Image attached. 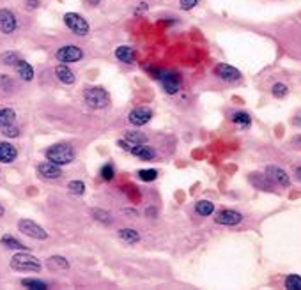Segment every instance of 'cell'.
I'll list each match as a JSON object with an SVG mask.
<instances>
[{"label": "cell", "mask_w": 301, "mask_h": 290, "mask_svg": "<svg viewBox=\"0 0 301 290\" xmlns=\"http://www.w3.org/2000/svg\"><path fill=\"white\" fill-rule=\"evenodd\" d=\"M75 149L68 143H57L51 145L50 149L46 151V160L51 161V163L58 165V167H64V165H69L73 160H75Z\"/></svg>", "instance_id": "obj_1"}, {"label": "cell", "mask_w": 301, "mask_h": 290, "mask_svg": "<svg viewBox=\"0 0 301 290\" xmlns=\"http://www.w3.org/2000/svg\"><path fill=\"white\" fill-rule=\"evenodd\" d=\"M11 269L20 272H39L41 271V262L30 253H16L11 258Z\"/></svg>", "instance_id": "obj_2"}, {"label": "cell", "mask_w": 301, "mask_h": 290, "mask_svg": "<svg viewBox=\"0 0 301 290\" xmlns=\"http://www.w3.org/2000/svg\"><path fill=\"white\" fill-rule=\"evenodd\" d=\"M84 99L91 108L101 110L110 105V94L103 87H91L84 92Z\"/></svg>", "instance_id": "obj_3"}, {"label": "cell", "mask_w": 301, "mask_h": 290, "mask_svg": "<svg viewBox=\"0 0 301 290\" xmlns=\"http://www.w3.org/2000/svg\"><path fill=\"white\" fill-rule=\"evenodd\" d=\"M64 23L73 34H77V36H80V37L87 36L89 30H91L87 20H85L82 15H78V13H66Z\"/></svg>", "instance_id": "obj_4"}, {"label": "cell", "mask_w": 301, "mask_h": 290, "mask_svg": "<svg viewBox=\"0 0 301 290\" xmlns=\"http://www.w3.org/2000/svg\"><path fill=\"white\" fill-rule=\"evenodd\" d=\"M55 57L61 64H75V62H80L84 58V51L77 44H66V46L58 48Z\"/></svg>", "instance_id": "obj_5"}, {"label": "cell", "mask_w": 301, "mask_h": 290, "mask_svg": "<svg viewBox=\"0 0 301 290\" xmlns=\"http://www.w3.org/2000/svg\"><path fill=\"white\" fill-rule=\"evenodd\" d=\"M18 230L22 234H25V236H29V237H32V239H36V241L48 239V232H46V230H44L41 225H37L36 222H32V220H20Z\"/></svg>", "instance_id": "obj_6"}, {"label": "cell", "mask_w": 301, "mask_h": 290, "mask_svg": "<svg viewBox=\"0 0 301 290\" xmlns=\"http://www.w3.org/2000/svg\"><path fill=\"white\" fill-rule=\"evenodd\" d=\"M158 80L161 82L167 94H177L181 89V77L174 71H160L158 72Z\"/></svg>", "instance_id": "obj_7"}, {"label": "cell", "mask_w": 301, "mask_h": 290, "mask_svg": "<svg viewBox=\"0 0 301 290\" xmlns=\"http://www.w3.org/2000/svg\"><path fill=\"white\" fill-rule=\"evenodd\" d=\"M153 119V110L147 108V106H137L130 112L128 115V120H130L133 126H144L149 120Z\"/></svg>", "instance_id": "obj_8"}, {"label": "cell", "mask_w": 301, "mask_h": 290, "mask_svg": "<svg viewBox=\"0 0 301 290\" xmlns=\"http://www.w3.org/2000/svg\"><path fill=\"white\" fill-rule=\"evenodd\" d=\"M214 222H216L218 225L234 227V225H237V223L243 222V216H241L239 212H236V210H232V209H223L216 214Z\"/></svg>", "instance_id": "obj_9"}, {"label": "cell", "mask_w": 301, "mask_h": 290, "mask_svg": "<svg viewBox=\"0 0 301 290\" xmlns=\"http://www.w3.org/2000/svg\"><path fill=\"white\" fill-rule=\"evenodd\" d=\"M214 75H216L218 78H221L223 82H237L241 78L239 69L232 67V65L229 64H218L216 67H214Z\"/></svg>", "instance_id": "obj_10"}, {"label": "cell", "mask_w": 301, "mask_h": 290, "mask_svg": "<svg viewBox=\"0 0 301 290\" xmlns=\"http://www.w3.org/2000/svg\"><path fill=\"white\" fill-rule=\"evenodd\" d=\"M16 18L9 9H0V32L9 36L16 30Z\"/></svg>", "instance_id": "obj_11"}, {"label": "cell", "mask_w": 301, "mask_h": 290, "mask_svg": "<svg viewBox=\"0 0 301 290\" xmlns=\"http://www.w3.org/2000/svg\"><path fill=\"white\" fill-rule=\"evenodd\" d=\"M37 174H39L43 179H50V181L62 177L61 167L55 165V163H51V161H43V163L37 165Z\"/></svg>", "instance_id": "obj_12"}, {"label": "cell", "mask_w": 301, "mask_h": 290, "mask_svg": "<svg viewBox=\"0 0 301 290\" xmlns=\"http://www.w3.org/2000/svg\"><path fill=\"white\" fill-rule=\"evenodd\" d=\"M18 158V151L9 141H0V163H13Z\"/></svg>", "instance_id": "obj_13"}, {"label": "cell", "mask_w": 301, "mask_h": 290, "mask_svg": "<svg viewBox=\"0 0 301 290\" xmlns=\"http://www.w3.org/2000/svg\"><path fill=\"white\" fill-rule=\"evenodd\" d=\"M130 153L133 154V156L144 160V161H151V160H154V158H156V151H154L153 147H149L147 143L133 145V147L130 149Z\"/></svg>", "instance_id": "obj_14"}, {"label": "cell", "mask_w": 301, "mask_h": 290, "mask_svg": "<svg viewBox=\"0 0 301 290\" xmlns=\"http://www.w3.org/2000/svg\"><path fill=\"white\" fill-rule=\"evenodd\" d=\"M266 175H268V179H271L273 182H276V184H280V186H289V182H290L289 175H287L282 168L273 167V165L266 168Z\"/></svg>", "instance_id": "obj_15"}, {"label": "cell", "mask_w": 301, "mask_h": 290, "mask_svg": "<svg viewBox=\"0 0 301 290\" xmlns=\"http://www.w3.org/2000/svg\"><path fill=\"white\" fill-rule=\"evenodd\" d=\"M55 77H57L58 80H61L62 84H66V85L75 84V80H77V77H75V72H73L71 69L68 67V64L57 65V67H55Z\"/></svg>", "instance_id": "obj_16"}, {"label": "cell", "mask_w": 301, "mask_h": 290, "mask_svg": "<svg viewBox=\"0 0 301 290\" xmlns=\"http://www.w3.org/2000/svg\"><path fill=\"white\" fill-rule=\"evenodd\" d=\"M15 67H16V72H18V77L22 78L23 82L34 80V67L27 60H18L15 64Z\"/></svg>", "instance_id": "obj_17"}, {"label": "cell", "mask_w": 301, "mask_h": 290, "mask_svg": "<svg viewBox=\"0 0 301 290\" xmlns=\"http://www.w3.org/2000/svg\"><path fill=\"white\" fill-rule=\"evenodd\" d=\"M115 57L119 58L121 62H124V64H131V62H135L137 53H135L133 46H119L115 50Z\"/></svg>", "instance_id": "obj_18"}, {"label": "cell", "mask_w": 301, "mask_h": 290, "mask_svg": "<svg viewBox=\"0 0 301 290\" xmlns=\"http://www.w3.org/2000/svg\"><path fill=\"white\" fill-rule=\"evenodd\" d=\"M16 124V112L13 108H2L0 110V129Z\"/></svg>", "instance_id": "obj_19"}, {"label": "cell", "mask_w": 301, "mask_h": 290, "mask_svg": "<svg viewBox=\"0 0 301 290\" xmlns=\"http://www.w3.org/2000/svg\"><path fill=\"white\" fill-rule=\"evenodd\" d=\"M0 244H2V246H6L8 250H22V251H25L27 248H29V246H25L22 241H18L16 237H13V236H4L2 239H0Z\"/></svg>", "instance_id": "obj_20"}, {"label": "cell", "mask_w": 301, "mask_h": 290, "mask_svg": "<svg viewBox=\"0 0 301 290\" xmlns=\"http://www.w3.org/2000/svg\"><path fill=\"white\" fill-rule=\"evenodd\" d=\"M46 265L51 269V271H58V269H69V262L66 260L64 257H61V255H53V257H50L46 260Z\"/></svg>", "instance_id": "obj_21"}, {"label": "cell", "mask_w": 301, "mask_h": 290, "mask_svg": "<svg viewBox=\"0 0 301 290\" xmlns=\"http://www.w3.org/2000/svg\"><path fill=\"white\" fill-rule=\"evenodd\" d=\"M119 237H121V241H124V243H128V244H137L138 241H140V234L133 229H121Z\"/></svg>", "instance_id": "obj_22"}, {"label": "cell", "mask_w": 301, "mask_h": 290, "mask_svg": "<svg viewBox=\"0 0 301 290\" xmlns=\"http://www.w3.org/2000/svg\"><path fill=\"white\" fill-rule=\"evenodd\" d=\"M195 212L200 214V216H211L214 212V203L209 202V200H200V202L195 203Z\"/></svg>", "instance_id": "obj_23"}, {"label": "cell", "mask_w": 301, "mask_h": 290, "mask_svg": "<svg viewBox=\"0 0 301 290\" xmlns=\"http://www.w3.org/2000/svg\"><path fill=\"white\" fill-rule=\"evenodd\" d=\"M124 140L130 145H138V143H145L147 136H145L144 133H140V131H128V133L124 134Z\"/></svg>", "instance_id": "obj_24"}, {"label": "cell", "mask_w": 301, "mask_h": 290, "mask_svg": "<svg viewBox=\"0 0 301 290\" xmlns=\"http://www.w3.org/2000/svg\"><path fill=\"white\" fill-rule=\"evenodd\" d=\"M230 119H232V122L239 127H248L252 124V117L248 115L247 112H234Z\"/></svg>", "instance_id": "obj_25"}, {"label": "cell", "mask_w": 301, "mask_h": 290, "mask_svg": "<svg viewBox=\"0 0 301 290\" xmlns=\"http://www.w3.org/2000/svg\"><path fill=\"white\" fill-rule=\"evenodd\" d=\"M22 285L27 286V288H34V290H44V288H48V283H44L43 279H34V278L22 279Z\"/></svg>", "instance_id": "obj_26"}, {"label": "cell", "mask_w": 301, "mask_h": 290, "mask_svg": "<svg viewBox=\"0 0 301 290\" xmlns=\"http://www.w3.org/2000/svg\"><path fill=\"white\" fill-rule=\"evenodd\" d=\"M285 288L289 290H301V276L299 274H289L285 278Z\"/></svg>", "instance_id": "obj_27"}, {"label": "cell", "mask_w": 301, "mask_h": 290, "mask_svg": "<svg viewBox=\"0 0 301 290\" xmlns=\"http://www.w3.org/2000/svg\"><path fill=\"white\" fill-rule=\"evenodd\" d=\"M68 189H69V193L71 195H84V191H85V184L82 181H71L68 184Z\"/></svg>", "instance_id": "obj_28"}, {"label": "cell", "mask_w": 301, "mask_h": 290, "mask_svg": "<svg viewBox=\"0 0 301 290\" xmlns=\"http://www.w3.org/2000/svg\"><path fill=\"white\" fill-rule=\"evenodd\" d=\"M138 177L142 179L144 182H153L158 179V172L154 168H149V170H140L138 172Z\"/></svg>", "instance_id": "obj_29"}, {"label": "cell", "mask_w": 301, "mask_h": 290, "mask_svg": "<svg viewBox=\"0 0 301 290\" xmlns=\"http://www.w3.org/2000/svg\"><path fill=\"white\" fill-rule=\"evenodd\" d=\"M0 60L8 65H15L20 58H18V55H16V51H4V53L0 55Z\"/></svg>", "instance_id": "obj_30"}, {"label": "cell", "mask_w": 301, "mask_h": 290, "mask_svg": "<svg viewBox=\"0 0 301 290\" xmlns=\"http://www.w3.org/2000/svg\"><path fill=\"white\" fill-rule=\"evenodd\" d=\"M101 177L105 179V181H112L113 179V175H115V170H113V165L112 163H106V165H103L101 167Z\"/></svg>", "instance_id": "obj_31"}, {"label": "cell", "mask_w": 301, "mask_h": 290, "mask_svg": "<svg viewBox=\"0 0 301 290\" xmlns=\"http://www.w3.org/2000/svg\"><path fill=\"white\" fill-rule=\"evenodd\" d=\"M271 91H273V96H275V98H285V96L289 94V89H287V85H283V84H275Z\"/></svg>", "instance_id": "obj_32"}, {"label": "cell", "mask_w": 301, "mask_h": 290, "mask_svg": "<svg viewBox=\"0 0 301 290\" xmlns=\"http://www.w3.org/2000/svg\"><path fill=\"white\" fill-rule=\"evenodd\" d=\"M92 216H96V220H98V222H103V223H110V214L106 212V210H101V209H94V210H92Z\"/></svg>", "instance_id": "obj_33"}, {"label": "cell", "mask_w": 301, "mask_h": 290, "mask_svg": "<svg viewBox=\"0 0 301 290\" xmlns=\"http://www.w3.org/2000/svg\"><path fill=\"white\" fill-rule=\"evenodd\" d=\"M197 4H199V0H179V6H181L183 11H190V9H193Z\"/></svg>", "instance_id": "obj_34"}, {"label": "cell", "mask_w": 301, "mask_h": 290, "mask_svg": "<svg viewBox=\"0 0 301 290\" xmlns=\"http://www.w3.org/2000/svg\"><path fill=\"white\" fill-rule=\"evenodd\" d=\"M0 131H2V134H6V136H9V138H15V136H18V134H20V129L16 126L4 127V129H0Z\"/></svg>", "instance_id": "obj_35"}, {"label": "cell", "mask_w": 301, "mask_h": 290, "mask_svg": "<svg viewBox=\"0 0 301 290\" xmlns=\"http://www.w3.org/2000/svg\"><path fill=\"white\" fill-rule=\"evenodd\" d=\"M25 4H27V8H29V9H30V8L36 9L37 6H39V0H27Z\"/></svg>", "instance_id": "obj_36"}, {"label": "cell", "mask_w": 301, "mask_h": 290, "mask_svg": "<svg viewBox=\"0 0 301 290\" xmlns=\"http://www.w3.org/2000/svg\"><path fill=\"white\" fill-rule=\"evenodd\" d=\"M117 143H119V145H121V147H123L124 151H130V149H131V145L128 143V141L124 140V138H123V140H119V141H117Z\"/></svg>", "instance_id": "obj_37"}, {"label": "cell", "mask_w": 301, "mask_h": 290, "mask_svg": "<svg viewBox=\"0 0 301 290\" xmlns=\"http://www.w3.org/2000/svg\"><path fill=\"white\" fill-rule=\"evenodd\" d=\"M87 2H89L91 6H98L99 2H101V0H87Z\"/></svg>", "instance_id": "obj_38"}, {"label": "cell", "mask_w": 301, "mask_h": 290, "mask_svg": "<svg viewBox=\"0 0 301 290\" xmlns=\"http://www.w3.org/2000/svg\"><path fill=\"white\" fill-rule=\"evenodd\" d=\"M296 177H297V179H299V181H301V167H299V168H297V170H296Z\"/></svg>", "instance_id": "obj_39"}, {"label": "cell", "mask_w": 301, "mask_h": 290, "mask_svg": "<svg viewBox=\"0 0 301 290\" xmlns=\"http://www.w3.org/2000/svg\"><path fill=\"white\" fill-rule=\"evenodd\" d=\"M4 214H6V210H4V207H2V205H0V218H2V216H4Z\"/></svg>", "instance_id": "obj_40"}]
</instances>
